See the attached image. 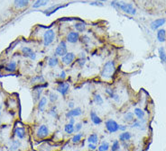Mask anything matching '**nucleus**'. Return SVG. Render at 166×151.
<instances>
[{"label":"nucleus","mask_w":166,"mask_h":151,"mask_svg":"<svg viewBox=\"0 0 166 151\" xmlns=\"http://www.w3.org/2000/svg\"><path fill=\"white\" fill-rule=\"evenodd\" d=\"M91 6H103V4L101 2H98V1H96V2H91L90 3Z\"/></svg>","instance_id":"obj_40"},{"label":"nucleus","mask_w":166,"mask_h":151,"mask_svg":"<svg viewBox=\"0 0 166 151\" xmlns=\"http://www.w3.org/2000/svg\"><path fill=\"white\" fill-rule=\"evenodd\" d=\"M157 39L160 42H163L166 39V33L164 29H160L157 32Z\"/></svg>","instance_id":"obj_16"},{"label":"nucleus","mask_w":166,"mask_h":151,"mask_svg":"<svg viewBox=\"0 0 166 151\" xmlns=\"http://www.w3.org/2000/svg\"><path fill=\"white\" fill-rule=\"evenodd\" d=\"M124 121L126 122H130L134 121V114L132 112H127L126 114H125L124 116Z\"/></svg>","instance_id":"obj_30"},{"label":"nucleus","mask_w":166,"mask_h":151,"mask_svg":"<svg viewBox=\"0 0 166 151\" xmlns=\"http://www.w3.org/2000/svg\"><path fill=\"white\" fill-rule=\"evenodd\" d=\"M15 135L17 136L18 139H24L25 137V132H24V130L23 128H16L15 130Z\"/></svg>","instance_id":"obj_22"},{"label":"nucleus","mask_w":166,"mask_h":151,"mask_svg":"<svg viewBox=\"0 0 166 151\" xmlns=\"http://www.w3.org/2000/svg\"><path fill=\"white\" fill-rule=\"evenodd\" d=\"M135 114L137 116V118L139 120H143L144 117V112L140 108H135Z\"/></svg>","instance_id":"obj_27"},{"label":"nucleus","mask_w":166,"mask_h":151,"mask_svg":"<svg viewBox=\"0 0 166 151\" xmlns=\"http://www.w3.org/2000/svg\"><path fill=\"white\" fill-rule=\"evenodd\" d=\"M77 62H78V64H79V66H80V68H82L83 66L85 65L86 60H85V58H81V59H80V60H79Z\"/></svg>","instance_id":"obj_37"},{"label":"nucleus","mask_w":166,"mask_h":151,"mask_svg":"<svg viewBox=\"0 0 166 151\" xmlns=\"http://www.w3.org/2000/svg\"><path fill=\"white\" fill-rule=\"evenodd\" d=\"M65 78H66V72L62 70V71L61 72V74H60V78H61V79H64Z\"/></svg>","instance_id":"obj_42"},{"label":"nucleus","mask_w":166,"mask_h":151,"mask_svg":"<svg viewBox=\"0 0 166 151\" xmlns=\"http://www.w3.org/2000/svg\"><path fill=\"white\" fill-rule=\"evenodd\" d=\"M50 113L52 114V117H54V118H57V111H56V107L53 106V107L51 109Z\"/></svg>","instance_id":"obj_36"},{"label":"nucleus","mask_w":166,"mask_h":151,"mask_svg":"<svg viewBox=\"0 0 166 151\" xmlns=\"http://www.w3.org/2000/svg\"><path fill=\"white\" fill-rule=\"evenodd\" d=\"M81 128H82V124L81 123H77L75 125V127H74V131L75 132H79L81 130Z\"/></svg>","instance_id":"obj_39"},{"label":"nucleus","mask_w":166,"mask_h":151,"mask_svg":"<svg viewBox=\"0 0 166 151\" xmlns=\"http://www.w3.org/2000/svg\"><path fill=\"white\" fill-rule=\"evenodd\" d=\"M82 113V111L80 107H77V108H73L71 109L70 112H68L66 113V117L67 118H71V117H77V116H80Z\"/></svg>","instance_id":"obj_12"},{"label":"nucleus","mask_w":166,"mask_h":151,"mask_svg":"<svg viewBox=\"0 0 166 151\" xmlns=\"http://www.w3.org/2000/svg\"><path fill=\"white\" fill-rule=\"evenodd\" d=\"M37 136L38 138H45L49 135V129L46 125H41L37 130Z\"/></svg>","instance_id":"obj_9"},{"label":"nucleus","mask_w":166,"mask_h":151,"mask_svg":"<svg viewBox=\"0 0 166 151\" xmlns=\"http://www.w3.org/2000/svg\"><path fill=\"white\" fill-rule=\"evenodd\" d=\"M19 147H20V142H19V141H18V140H14L12 145H11V147H10V150L11 151H15Z\"/></svg>","instance_id":"obj_31"},{"label":"nucleus","mask_w":166,"mask_h":151,"mask_svg":"<svg viewBox=\"0 0 166 151\" xmlns=\"http://www.w3.org/2000/svg\"><path fill=\"white\" fill-rule=\"evenodd\" d=\"M58 63H59V60L55 56L51 57V58L49 59V60H48V65L50 66L51 68H55L58 65Z\"/></svg>","instance_id":"obj_21"},{"label":"nucleus","mask_w":166,"mask_h":151,"mask_svg":"<svg viewBox=\"0 0 166 151\" xmlns=\"http://www.w3.org/2000/svg\"><path fill=\"white\" fill-rule=\"evenodd\" d=\"M96 1H98V2H101V3H103V2H106L107 0H96Z\"/></svg>","instance_id":"obj_47"},{"label":"nucleus","mask_w":166,"mask_h":151,"mask_svg":"<svg viewBox=\"0 0 166 151\" xmlns=\"http://www.w3.org/2000/svg\"><path fill=\"white\" fill-rule=\"evenodd\" d=\"M6 70L9 72H15L16 70V63L15 61H11L7 63L6 66Z\"/></svg>","instance_id":"obj_19"},{"label":"nucleus","mask_w":166,"mask_h":151,"mask_svg":"<svg viewBox=\"0 0 166 151\" xmlns=\"http://www.w3.org/2000/svg\"><path fill=\"white\" fill-rule=\"evenodd\" d=\"M166 20L164 18H160V19H156V20H154L153 22H152L151 24V29L155 31L157 30L158 28H160L161 26H163L164 24H165Z\"/></svg>","instance_id":"obj_10"},{"label":"nucleus","mask_w":166,"mask_h":151,"mask_svg":"<svg viewBox=\"0 0 166 151\" xmlns=\"http://www.w3.org/2000/svg\"><path fill=\"white\" fill-rule=\"evenodd\" d=\"M22 52H23V54H24V57L31 59L32 60H34L36 59V54L33 51L32 49L28 48V47H23V48H22Z\"/></svg>","instance_id":"obj_8"},{"label":"nucleus","mask_w":166,"mask_h":151,"mask_svg":"<svg viewBox=\"0 0 166 151\" xmlns=\"http://www.w3.org/2000/svg\"><path fill=\"white\" fill-rule=\"evenodd\" d=\"M46 105H47V98L46 97H42L40 100H39V103H38V109L40 112H43Z\"/></svg>","instance_id":"obj_17"},{"label":"nucleus","mask_w":166,"mask_h":151,"mask_svg":"<svg viewBox=\"0 0 166 151\" xmlns=\"http://www.w3.org/2000/svg\"><path fill=\"white\" fill-rule=\"evenodd\" d=\"M110 5H111V6H113L114 8H116V10H119V1H117V0H114Z\"/></svg>","instance_id":"obj_35"},{"label":"nucleus","mask_w":166,"mask_h":151,"mask_svg":"<svg viewBox=\"0 0 166 151\" xmlns=\"http://www.w3.org/2000/svg\"><path fill=\"white\" fill-rule=\"evenodd\" d=\"M159 57H160V60L163 63H166V53L164 51V49L163 47L159 49Z\"/></svg>","instance_id":"obj_28"},{"label":"nucleus","mask_w":166,"mask_h":151,"mask_svg":"<svg viewBox=\"0 0 166 151\" xmlns=\"http://www.w3.org/2000/svg\"><path fill=\"white\" fill-rule=\"evenodd\" d=\"M69 107H70V109H73V108H74V103H72V102L69 103Z\"/></svg>","instance_id":"obj_45"},{"label":"nucleus","mask_w":166,"mask_h":151,"mask_svg":"<svg viewBox=\"0 0 166 151\" xmlns=\"http://www.w3.org/2000/svg\"><path fill=\"white\" fill-rule=\"evenodd\" d=\"M74 28L76 29V31H78L80 33H83L86 29V24L83 22H79V23H76L74 24Z\"/></svg>","instance_id":"obj_18"},{"label":"nucleus","mask_w":166,"mask_h":151,"mask_svg":"<svg viewBox=\"0 0 166 151\" xmlns=\"http://www.w3.org/2000/svg\"><path fill=\"white\" fill-rule=\"evenodd\" d=\"M113 99H114L116 102H118V101H119V96H118V94H114V97H113Z\"/></svg>","instance_id":"obj_44"},{"label":"nucleus","mask_w":166,"mask_h":151,"mask_svg":"<svg viewBox=\"0 0 166 151\" xmlns=\"http://www.w3.org/2000/svg\"><path fill=\"white\" fill-rule=\"evenodd\" d=\"M93 101H94V103H96L97 105H103V103H104L103 98L101 97V96H100L99 94H94V96H93Z\"/></svg>","instance_id":"obj_20"},{"label":"nucleus","mask_w":166,"mask_h":151,"mask_svg":"<svg viewBox=\"0 0 166 151\" xmlns=\"http://www.w3.org/2000/svg\"><path fill=\"white\" fill-rule=\"evenodd\" d=\"M131 133L130 132H127V131H123L122 133L119 135V139L122 142H125V141H128L129 139H131Z\"/></svg>","instance_id":"obj_15"},{"label":"nucleus","mask_w":166,"mask_h":151,"mask_svg":"<svg viewBox=\"0 0 166 151\" xmlns=\"http://www.w3.org/2000/svg\"><path fill=\"white\" fill-rule=\"evenodd\" d=\"M88 148H89L90 150H96V148H97V146H96V144H92V143H89V146H88Z\"/></svg>","instance_id":"obj_41"},{"label":"nucleus","mask_w":166,"mask_h":151,"mask_svg":"<svg viewBox=\"0 0 166 151\" xmlns=\"http://www.w3.org/2000/svg\"><path fill=\"white\" fill-rule=\"evenodd\" d=\"M81 138H82V134L79 133V134H76V135L73 136V138H72L71 140H72L73 143H79L80 141L81 140Z\"/></svg>","instance_id":"obj_32"},{"label":"nucleus","mask_w":166,"mask_h":151,"mask_svg":"<svg viewBox=\"0 0 166 151\" xmlns=\"http://www.w3.org/2000/svg\"><path fill=\"white\" fill-rule=\"evenodd\" d=\"M116 67L114 61H107L103 67V69L101 71V78L105 79H109L112 78V76L115 72Z\"/></svg>","instance_id":"obj_1"},{"label":"nucleus","mask_w":166,"mask_h":151,"mask_svg":"<svg viewBox=\"0 0 166 151\" xmlns=\"http://www.w3.org/2000/svg\"><path fill=\"white\" fill-rule=\"evenodd\" d=\"M119 148H120V144H119L118 140H115L112 144V148H111L112 151H117V150H119Z\"/></svg>","instance_id":"obj_33"},{"label":"nucleus","mask_w":166,"mask_h":151,"mask_svg":"<svg viewBox=\"0 0 166 151\" xmlns=\"http://www.w3.org/2000/svg\"><path fill=\"white\" fill-rule=\"evenodd\" d=\"M49 3V0H37L33 6V8H39L42 6H44Z\"/></svg>","instance_id":"obj_23"},{"label":"nucleus","mask_w":166,"mask_h":151,"mask_svg":"<svg viewBox=\"0 0 166 151\" xmlns=\"http://www.w3.org/2000/svg\"><path fill=\"white\" fill-rule=\"evenodd\" d=\"M80 39V35L79 33L76 32H70L68 35H67V41L70 43H76Z\"/></svg>","instance_id":"obj_11"},{"label":"nucleus","mask_w":166,"mask_h":151,"mask_svg":"<svg viewBox=\"0 0 166 151\" xmlns=\"http://www.w3.org/2000/svg\"><path fill=\"white\" fill-rule=\"evenodd\" d=\"M49 99H50L51 103H54L58 100V96L55 93H51L50 96H49Z\"/></svg>","instance_id":"obj_34"},{"label":"nucleus","mask_w":166,"mask_h":151,"mask_svg":"<svg viewBox=\"0 0 166 151\" xmlns=\"http://www.w3.org/2000/svg\"><path fill=\"white\" fill-rule=\"evenodd\" d=\"M67 44L65 42H61L60 44L58 45V47L55 50V55L60 56V57H63L65 54H67Z\"/></svg>","instance_id":"obj_5"},{"label":"nucleus","mask_w":166,"mask_h":151,"mask_svg":"<svg viewBox=\"0 0 166 151\" xmlns=\"http://www.w3.org/2000/svg\"><path fill=\"white\" fill-rule=\"evenodd\" d=\"M30 0H15V6L17 8H24L29 4Z\"/></svg>","instance_id":"obj_14"},{"label":"nucleus","mask_w":166,"mask_h":151,"mask_svg":"<svg viewBox=\"0 0 166 151\" xmlns=\"http://www.w3.org/2000/svg\"><path fill=\"white\" fill-rule=\"evenodd\" d=\"M88 141L89 143H92V144H97L98 141V137L96 133H92L89 136L88 138Z\"/></svg>","instance_id":"obj_24"},{"label":"nucleus","mask_w":166,"mask_h":151,"mask_svg":"<svg viewBox=\"0 0 166 151\" xmlns=\"http://www.w3.org/2000/svg\"><path fill=\"white\" fill-rule=\"evenodd\" d=\"M35 91H37V92H36L34 97H35V100H38V99H40V96H41V94H42L43 90L42 89H38V90H35Z\"/></svg>","instance_id":"obj_38"},{"label":"nucleus","mask_w":166,"mask_h":151,"mask_svg":"<svg viewBox=\"0 0 166 151\" xmlns=\"http://www.w3.org/2000/svg\"><path fill=\"white\" fill-rule=\"evenodd\" d=\"M105 125H106V129L109 132V133H115L118 130L119 125L117 124V122L114 120H107L105 122Z\"/></svg>","instance_id":"obj_3"},{"label":"nucleus","mask_w":166,"mask_h":151,"mask_svg":"<svg viewBox=\"0 0 166 151\" xmlns=\"http://www.w3.org/2000/svg\"><path fill=\"white\" fill-rule=\"evenodd\" d=\"M64 131L66 132L68 134H71L74 132V125L71 124V123H68L64 126Z\"/></svg>","instance_id":"obj_26"},{"label":"nucleus","mask_w":166,"mask_h":151,"mask_svg":"<svg viewBox=\"0 0 166 151\" xmlns=\"http://www.w3.org/2000/svg\"><path fill=\"white\" fill-rule=\"evenodd\" d=\"M90 119L92 121V122L95 124V125H99L101 122H102V120L100 119L99 116H98V114L95 112H90Z\"/></svg>","instance_id":"obj_13"},{"label":"nucleus","mask_w":166,"mask_h":151,"mask_svg":"<svg viewBox=\"0 0 166 151\" xmlns=\"http://www.w3.org/2000/svg\"><path fill=\"white\" fill-rule=\"evenodd\" d=\"M70 88V85L69 83L66 82H61L58 84V87H57V91L61 94V96H66V94L68 93Z\"/></svg>","instance_id":"obj_6"},{"label":"nucleus","mask_w":166,"mask_h":151,"mask_svg":"<svg viewBox=\"0 0 166 151\" xmlns=\"http://www.w3.org/2000/svg\"><path fill=\"white\" fill-rule=\"evenodd\" d=\"M45 82V79L43 76H36V77L33 78L32 80H31V83L32 84H35V83H38V84H41V83H44Z\"/></svg>","instance_id":"obj_25"},{"label":"nucleus","mask_w":166,"mask_h":151,"mask_svg":"<svg viewBox=\"0 0 166 151\" xmlns=\"http://www.w3.org/2000/svg\"><path fill=\"white\" fill-rule=\"evenodd\" d=\"M74 59H75V55L74 53L72 52H68L67 54H65L61 59V61L63 64H65L67 66L70 65L73 61H74Z\"/></svg>","instance_id":"obj_7"},{"label":"nucleus","mask_w":166,"mask_h":151,"mask_svg":"<svg viewBox=\"0 0 166 151\" xmlns=\"http://www.w3.org/2000/svg\"><path fill=\"white\" fill-rule=\"evenodd\" d=\"M74 117H71V118H70V122L69 123H71V124H74L75 123V121H74V119H73Z\"/></svg>","instance_id":"obj_46"},{"label":"nucleus","mask_w":166,"mask_h":151,"mask_svg":"<svg viewBox=\"0 0 166 151\" xmlns=\"http://www.w3.org/2000/svg\"><path fill=\"white\" fill-rule=\"evenodd\" d=\"M119 9L131 15H134L136 13V9L131 4H126L123 1H119Z\"/></svg>","instance_id":"obj_2"},{"label":"nucleus","mask_w":166,"mask_h":151,"mask_svg":"<svg viewBox=\"0 0 166 151\" xmlns=\"http://www.w3.org/2000/svg\"><path fill=\"white\" fill-rule=\"evenodd\" d=\"M109 149V144L107 141H103L101 145L98 147V151H107Z\"/></svg>","instance_id":"obj_29"},{"label":"nucleus","mask_w":166,"mask_h":151,"mask_svg":"<svg viewBox=\"0 0 166 151\" xmlns=\"http://www.w3.org/2000/svg\"><path fill=\"white\" fill-rule=\"evenodd\" d=\"M54 37H55V33H54L53 30H47V31H46L44 35H43V44H44V46L50 45L53 42Z\"/></svg>","instance_id":"obj_4"},{"label":"nucleus","mask_w":166,"mask_h":151,"mask_svg":"<svg viewBox=\"0 0 166 151\" xmlns=\"http://www.w3.org/2000/svg\"><path fill=\"white\" fill-rule=\"evenodd\" d=\"M119 130H122V131H125L126 130V125H119V128H118Z\"/></svg>","instance_id":"obj_43"},{"label":"nucleus","mask_w":166,"mask_h":151,"mask_svg":"<svg viewBox=\"0 0 166 151\" xmlns=\"http://www.w3.org/2000/svg\"><path fill=\"white\" fill-rule=\"evenodd\" d=\"M0 110H1V105H0Z\"/></svg>","instance_id":"obj_48"}]
</instances>
